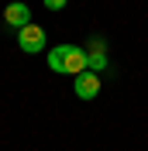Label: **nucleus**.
I'll return each mask as SVG.
<instances>
[{
    "mask_svg": "<svg viewBox=\"0 0 148 151\" xmlns=\"http://www.w3.org/2000/svg\"><path fill=\"white\" fill-rule=\"evenodd\" d=\"M86 58H90V72H100V69H107L103 38H90V45H86Z\"/></svg>",
    "mask_w": 148,
    "mask_h": 151,
    "instance_id": "obj_5",
    "label": "nucleus"
},
{
    "mask_svg": "<svg viewBox=\"0 0 148 151\" xmlns=\"http://www.w3.org/2000/svg\"><path fill=\"white\" fill-rule=\"evenodd\" d=\"M45 28H38L35 21H31L28 28H21L17 31V48L21 52H28V55H35V52H41V48H45Z\"/></svg>",
    "mask_w": 148,
    "mask_h": 151,
    "instance_id": "obj_2",
    "label": "nucleus"
},
{
    "mask_svg": "<svg viewBox=\"0 0 148 151\" xmlns=\"http://www.w3.org/2000/svg\"><path fill=\"white\" fill-rule=\"evenodd\" d=\"M4 21H7L10 28H28L31 24V7L24 4V0H14V4H7V10H4Z\"/></svg>",
    "mask_w": 148,
    "mask_h": 151,
    "instance_id": "obj_4",
    "label": "nucleus"
},
{
    "mask_svg": "<svg viewBox=\"0 0 148 151\" xmlns=\"http://www.w3.org/2000/svg\"><path fill=\"white\" fill-rule=\"evenodd\" d=\"M48 69L55 76H79L90 69V58H86V48L79 45H55L48 52Z\"/></svg>",
    "mask_w": 148,
    "mask_h": 151,
    "instance_id": "obj_1",
    "label": "nucleus"
},
{
    "mask_svg": "<svg viewBox=\"0 0 148 151\" xmlns=\"http://www.w3.org/2000/svg\"><path fill=\"white\" fill-rule=\"evenodd\" d=\"M41 4H45L48 10H62L65 7V0H41Z\"/></svg>",
    "mask_w": 148,
    "mask_h": 151,
    "instance_id": "obj_6",
    "label": "nucleus"
},
{
    "mask_svg": "<svg viewBox=\"0 0 148 151\" xmlns=\"http://www.w3.org/2000/svg\"><path fill=\"white\" fill-rule=\"evenodd\" d=\"M76 96H79V100H96V96H100V76L90 72V69L79 72L76 76Z\"/></svg>",
    "mask_w": 148,
    "mask_h": 151,
    "instance_id": "obj_3",
    "label": "nucleus"
}]
</instances>
